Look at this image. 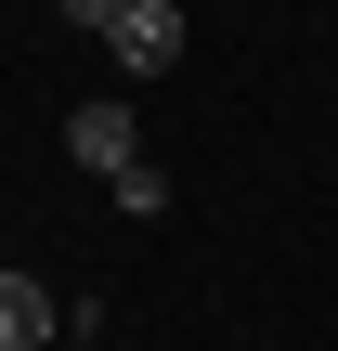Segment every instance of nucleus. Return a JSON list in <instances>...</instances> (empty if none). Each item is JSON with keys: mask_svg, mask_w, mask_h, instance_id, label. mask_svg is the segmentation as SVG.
I'll return each mask as SVG.
<instances>
[{"mask_svg": "<svg viewBox=\"0 0 338 351\" xmlns=\"http://www.w3.org/2000/svg\"><path fill=\"white\" fill-rule=\"evenodd\" d=\"M104 52H117L130 78H169V65H182V0H130V13L104 26Z\"/></svg>", "mask_w": 338, "mask_h": 351, "instance_id": "1", "label": "nucleus"}, {"mask_svg": "<svg viewBox=\"0 0 338 351\" xmlns=\"http://www.w3.org/2000/svg\"><path fill=\"white\" fill-rule=\"evenodd\" d=\"M52 13H65V26H91V39H104V26H117V13H130V0H52Z\"/></svg>", "mask_w": 338, "mask_h": 351, "instance_id": "4", "label": "nucleus"}, {"mask_svg": "<svg viewBox=\"0 0 338 351\" xmlns=\"http://www.w3.org/2000/svg\"><path fill=\"white\" fill-rule=\"evenodd\" d=\"M65 326H78V313H65L39 274H13V261H0V351H39V339H65Z\"/></svg>", "mask_w": 338, "mask_h": 351, "instance_id": "3", "label": "nucleus"}, {"mask_svg": "<svg viewBox=\"0 0 338 351\" xmlns=\"http://www.w3.org/2000/svg\"><path fill=\"white\" fill-rule=\"evenodd\" d=\"M65 156H78V169H104V182H117V169H143L130 104H78V117H65Z\"/></svg>", "mask_w": 338, "mask_h": 351, "instance_id": "2", "label": "nucleus"}]
</instances>
